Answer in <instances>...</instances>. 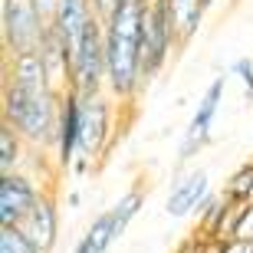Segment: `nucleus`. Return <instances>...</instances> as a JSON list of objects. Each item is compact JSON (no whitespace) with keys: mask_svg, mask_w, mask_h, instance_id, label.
<instances>
[{"mask_svg":"<svg viewBox=\"0 0 253 253\" xmlns=\"http://www.w3.org/2000/svg\"><path fill=\"white\" fill-rule=\"evenodd\" d=\"M148 0H122L105 17V66L109 92L128 102L141 89V27Z\"/></svg>","mask_w":253,"mask_h":253,"instance_id":"1","label":"nucleus"},{"mask_svg":"<svg viewBox=\"0 0 253 253\" xmlns=\"http://www.w3.org/2000/svg\"><path fill=\"white\" fill-rule=\"evenodd\" d=\"M56 92H27L13 83H3V122L20 131L30 148H56V125H59Z\"/></svg>","mask_w":253,"mask_h":253,"instance_id":"2","label":"nucleus"},{"mask_svg":"<svg viewBox=\"0 0 253 253\" xmlns=\"http://www.w3.org/2000/svg\"><path fill=\"white\" fill-rule=\"evenodd\" d=\"M109 89V66H105V20L99 17L89 27L79 53L69 66V92L79 99H95Z\"/></svg>","mask_w":253,"mask_h":253,"instance_id":"3","label":"nucleus"},{"mask_svg":"<svg viewBox=\"0 0 253 253\" xmlns=\"http://www.w3.org/2000/svg\"><path fill=\"white\" fill-rule=\"evenodd\" d=\"M174 46H181V43L174 17H171V3L168 0H148L145 27H141V79L145 83L165 69Z\"/></svg>","mask_w":253,"mask_h":253,"instance_id":"4","label":"nucleus"},{"mask_svg":"<svg viewBox=\"0 0 253 253\" xmlns=\"http://www.w3.org/2000/svg\"><path fill=\"white\" fill-rule=\"evenodd\" d=\"M43 30H46V23L40 20L30 0H0V37H3L7 56L37 53Z\"/></svg>","mask_w":253,"mask_h":253,"instance_id":"5","label":"nucleus"},{"mask_svg":"<svg viewBox=\"0 0 253 253\" xmlns=\"http://www.w3.org/2000/svg\"><path fill=\"white\" fill-rule=\"evenodd\" d=\"M109 138H112V102H109V95L83 99V119H79V158L89 161V165H92L95 158H102Z\"/></svg>","mask_w":253,"mask_h":253,"instance_id":"6","label":"nucleus"},{"mask_svg":"<svg viewBox=\"0 0 253 253\" xmlns=\"http://www.w3.org/2000/svg\"><path fill=\"white\" fill-rule=\"evenodd\" d=\"M224 89H227V76H217L214 83L204 89V95H201V102H197L194 115H191V122H188V128H184V138H181V161L194 158L197 151L211 141V125H214V119H217Z\"/></svg>","mask_w":253,"mask_h":253,"instance_id":"7","label":"nucleus"},{"mask_svg":"<svg viewBox=\"0 0 253 253\" xmlns=\"http://www.w3.org/2000/svg\"><path fill=\"white\" fill-rule=\"evenodd\" d=\"M43 191L27 171L20 174H0V227H20L33 211Z\"/></svg>","mask_w":253,"mask_h":253,"instance_id":"8","label":"nucleus"},{"mask_svg":"<svg viewBox=\"0 0 253 253\" xmlns=\"http://www.w3.org/2000/svg\"><path fill=\"white\" fill-rule=\"evenodd\" d=\"M99 20V10H95L92 0H59L56 17H53V30L59 33V40L69 49V66H73V56L79 53L85 33Z\"/></svg>","mask_w":253,"mask_h":253,"instance_id":"9","label":"nucleus"},{"mask_svg":"<svg viewBox=\"0 0 253 253\" xmlns=\"http://www.w3.org/2000/svg\"><path fill=\"white\" fill-rule=\"evenodd\" d=\"M207 197H211V178L204 168H194L174 181V188L165 201V211H168V217H188L207 204Z\"/></svg>","mask_w":253,"mask_h":253,"instance_id":"10","label":"nucleus"},{"mask_svg":"<svg viewBox=\"0 0 253 253\" xmlns=\"http://www.w3.org/2000/svg\"><path fill=\"white\" fill-rule=\"evenodd\" d=\"M79 119H83V99L66 92L59 102V125H56V165L73 168L79 158Z\"/></svg>","mask_w":253,"mask_h":253,"instance_id":"11","label":"nucleus"},{"mask_svg":"<svg viewBox=\"0 0 253 253\" xmlns=\"http://www.w3.org/2000/svg\"><path fill=\"white\" fill-rule=\"evenodd\" d=\"M20 230L27 234V240L37 247L40 253H49L56 247V234H59V217H56V201L49 194H43L33 204V211L27 214V220L20 224Z\"/></svg>","mask_w":253,"mask_h":253,"instance_id":"12","label":"nucleus"},{"mask_svg":"<svg viewBox=\"0 0 253 253\" xmlns=\"http://www.w3.org/2000/svg\"><path fill=\"white\" fill-rule=\"evenodd\" d=\"M40 56H43V66H46L49 85L56 95L69 92V49L59 40V33L53 30V23H46L43 30V40H40Z\"/></svg>","mask_w":253,"mask_h":253,"instance_id":"13","label":"nucleus"},{"mask_svg":"<svg viewBox=\"0 0 253 253\" xmlns=\"http://www.w3.org/2000/svg\"><path fill=\"white\" fill-rule=\"evenodd\" d=\"M3 83H13L20 89H27V92H53L40 49L37 53H23V56H7V79Z\"/></svg>","mask_w":253,"mask_h":253,"instance_id":"14","label":"nucleus"},{"mask_svg":"<svg viewBox=\"0 0 253 253\" xmlns=\"http://www.w3.org/2000/svg\"><path fill=\"white\" fill-rule=\"evenodd\" d=\"M119 237H122V230H119V224H115L112 211H102L92 224L85 227V234L79 237V244H76L73 253H105Z\"/></svg>","mask_w":253,"mask_h":253,"instance_id":"15","label":"nucleus"},{"mask_svg":"<svg viewBox=\"0 0 253 253\" xmlns=\"http://www.w3.org/2000/svg\"><path fill=\"white\" fill-rule=\"evenodd\" d=\"M27 161V141L10 122H0V171L3 174H20Z\"/></svg>","mask_w":253,"mask_h":253,"instance_id":"16","label":"nucleus"},{"mask_svg":"<svg viewBox=\"0 0 253 253\" xmlns=\"http://www.w3.org/2000/svg\"><path fill=\"white\" fill-rule=\"evenodd\" d=\"M168 3H171L174 27H178V43L184 46V43L197 33V27H201L207 3H204V0H168Z\"/></svg>","mask_w":253,"mask_h":253,"instance_id":"17","label":"nucleus"},{"mask_svg":"<svg viewBox=\"0 0 253 253\" xmlns=\"http://www.w3.org/2000/svg\"><path fill=\"white\" fill-rule=\"evenodd\" d=\"M224 197L234 201V204H253V161H247L244 168H237L230 174L224 188Z\"/></svg>","mask_w":253,"mask_h":253,"instance_id":"18","label":"nucleus"},{"mask_svg":"<svg viewBox=\"0 0 253 253\" xmlns=\"http://www.w3.org/2000/svg\"><path fill=\"white\" fill-rule=\"evenodd\" d=\"M141 204H145V194H141L138 188H131V191H125L119 201H115L109 211H112V217H115V224H119V230L125 234V227L131 224V217L141 211Z\"/></svg>","mask_w":253,"mask_h":253,"instance_id":"19","label":"nucleus"},{"mask_svg":"<svg viewBox=\"0 0 253 253\" xmlns=\"http://www.w3.org/2000/svg\"><path fill=\"white\" fill-rule=\"evenodd\" d=\"M0 253H40L20 227H0Z\"/></svg>","mask_w":253,"mask_h":253,"instance_id":"20","label":"nucleus"},{"mask_svg":"<svg viewBox=\"0 0 253 253\" xmlns=\"http://www.w3.org/2000/svg\"><path fill=\"white\" fill-rule=\"evenodd\" d=\"M230 73L244 83V89H247V99L253 102V56H240V59H234V66H230Z\"/></svg>","mask_w":253,"mask_h":253,"instance_id":"21","label":"nucleus"},{"mask_svg":"<svg viewBox=\"0 0 253 253\" xmlns=\"http://www.w3.org/2000/svg\"><path fill=\"white\" fill-rule=\"evenodd\" d=\"M234 240H244V244H253V204H244V211H240V220H237Z\"/></svg>","mask_w":253,"mask_h":253,"instance_id":"22","label":"nucleus"},{"mask_svg":"<svg viewBox=\"0 0 253 253\" xmlns=\"http://www.w3.org/2000/svg\"><path fill=\"white\" fill-rule=\"evenodd\" d=\"M174 253H207V244H204V237H201V234H194V237H188Z\"/></svg>","mask_w":253,"mask_h":253,"instance_id":"23","label":"nucleus"},{"mask_svg":"<svg viewBox=\"0 0 253 253\" xmlns=\"http://www.w3.org/2000/svg\"><path fill=\"white\" fill-rule=\"evenodd\" d=\"M224 253H253V244H244V240H227Z\"/></svg>","mask_w":253,"mask_h":253,"instance_id":"24","label":"nucleus"},{"mask_svg":"<svg viewBox=\"0 0 253 253\" xmlns=\"http://www.w3.org/2000/svg\"><path fill=\"white\" fill-rule=\"evenodd\" d=\"M92 3H95V10H99V17L105 20L115 7H119V3H122V0H92Z\"/></svg>","mask_w":253,"mask_h":253,"instance_id":"25","label":"nucleus"},{"mask_svg":"<svg viewBox=\"0 0 253 253\" xmlns=\"http://www.w3.org/2000/svg\"><path fill=\"white\" fill-rule=\"evenodd\" d=\"M79 201H83L79 191H69V194H66V204H69V207H79Z\"/></svg>","mask_w":253,"mask_h":253,"instance_id":"26","label":"nucleus"},{"mask_svg":"<svg viewBox=\"0 0 253 253\" xmlns=\"http://www.w3.org/2000/svg\"><path fill=\"white\" fill-rule=\"evenodd\" d=\"M204 3H207V7H211V3H214V0H204Z\"/></svg>","mask_w":253,"mask_h":253,"instance_id":"27","label":"nucleus"}]
</instances>
